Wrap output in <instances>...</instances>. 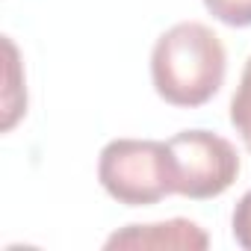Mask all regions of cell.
<instances>
[{"label":"cell","mask_w":251,"mask_h":251,"mask_svg":"<svg viewBox=\"0 0 251 251\" xmlns=\"http://www.w3.org/2000/svg\"><path fill=\"white\" fill-rule=\"evenodd\" d=\"M230 227H233V239L251 251V189L239 198V204L233 207V219H230Z\"/></svg>","instance_id":"7"},{"label":"cell","mask_w":251,"mask_h":251,"mask_svg":"<svg viewBox=\"0 0 251 251\" xmlns=\"http://www.w3.org/2000/svg\"><path fill=\"white\" fill-rule=\"evenodd\" d=\"M230 124L239 133L242 145L251 151V56H248L242 77H239V86L230 98Z\"/></svg>","instance_id":"5"},{"label":"cell","mask_w":251,"mask_h":251,"mask_svg":"<svg viewBox=\"0 0 251 251\" xmlns=\"http://www.w3.org/2000/svg\"><path fill=\"white\" fill-rule=\"evenodd\" d=\"M204 6L227 27H251V0H204Z\"/></svg>","instance_id":"6"},{"label":"cell","mask_w":251,"mask_h":251,"mask_svg":"<svg viewBox=\"0 0 251 251\" xmlns=\"http://www.w3.org/2000/svg\"><path fill=\"white\" fill-rule=\"evenodd\" d=\"M172 169H175V195L207 201L219 198L239 177L236 148L210 130H180L169 139Z\"/></svg>","instance_id":"3"},{"label":"cell","mask_w":251,"mask_h":251,"mask_svg":"<svg viewBox=\"0 0 251 251\" xmlns=\"http://www.w3.org/2000/svg\"><path fill=\"white\" fill-rule=\"evenodd\" d=\"M225 71V45L201 21H180L169 27L151 50V83L172 106H204L222 89Z\"/></svg>","instance_id":"1"},{"label":"cell","mask_w":251,"mask_h":251,"mask_svg":"<svg viewBox=\"0 0 251 251\" xmlns=\"http://www.w3.org/2000/svg\"><path fill=\"white\" fill-rule=\"evenodd\" d=\"M210 236L189 219H169L154 225H127L106 239V248H189L204 251Z\"/></svg>","instance_id":"4"},{"label":"cell","mask_w":251,"mask_h":251,"mask_svg":"<svg viewBox=\"0 0 251 251\" xmlns=\"http://www.w3.org/2000/svg\"><path fill=\"white\" fill-rule=\"evenodd\" d=\"M98 180L103 192L124 207H148L175 195V169L169 142L112 139L98 157Z\"/></svg>","instance_id":"2"}]
</instances>
